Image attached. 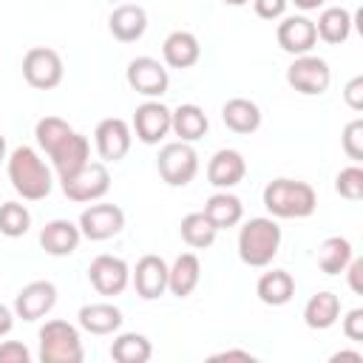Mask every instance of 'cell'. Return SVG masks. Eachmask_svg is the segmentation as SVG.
<instances>
[{
    "label": "cell",
    "instance_id": "5b68a950",
    "mask_svg": "<svg viewBox=\"0 0 363 363\" xmlns=\"http://www.w3.org/2000/svg\"><path fill=\"white\" fill-rule=\"evenodd\" d=\"M23 79L37 91H51L62 82V57L48 45H34L23 57Z\"/></svg>",
    "mask_w": 363,
    "mask_h": 363
},
{
    "label": "cell",
    "instance_id": "44dd1931",
    "mask_svg": "<svg viewBox=\"0 0 363 363\" xmlns=\"http://www.w3.org/2000/svg\"><path fill=\"white\" fill-rule=\"evenodd\" d=\"M79 227L71 224L68 218H54L40 230V247L48 255H71L79 244Z\"/></svg>",
    "mask_w": 363,
    "mask_h": 363
},
{
    "label": "cell",
    "instance_id": "7c38bea8",
    "mask_svg": "<svg viewBox=\"0 0 363 363\" xmlns=\"http://www.w3.org/2000/svg\"><path fill=\"white\" fill-rule=\"evenodd\" d=\"M94 139L102 162H119L130 150V125L119 116H108L96 125Z\"/></svg>",
    "mask_w": 363,
    "mask_h": 363
},
{
    "label": "cell",
    "instance_id": "277c9868",
    "mask_svg": "<svg viewBox=\"0 0 363 363\" xmlns=\"http://www.w3.org/2000/svg\"><path fill=\"white\" fill-rule=\"evenodd\" d=\"M40 360L43 363H82L79 332L68 320H48L40 329Z\"/></svg>",
    "mask_w": 363,
    "mask_h": 363
},
{
    "label": "cell",
    "instance_id": "7bdbcfd3",
    "mask_svg": "<svg viewBox=\"0 0 363 363\" xmlns=\"http://www.w3.org/2000/svg\"><path fill=\"white\" fill-rule=\"evenodd\" d=\"M11 326H14V318H11V309L0 303V337H3V335H9V332H11Z\"/></svg>",
    "mask_w": 363,
    "mask_h": 363
},
{
    "label": "cell",
    "instance_id": "8d00e7d4",
    "mask_svg": "<svg viewBox=\"0 0 363 363\" xmlns=\"http://www.w3.org/2000/svg\"><path fill=\"white\" fill-rule=\"evenodd\" d=\"M28 357H31L28 349L17 340H6L0 346V363H28Z\"/></svg>",
    "mask_w": 363,
    "mask_h": 363
},
{
    "label": "cell",
    "instance_id": "e0dca14e",
    "mask_svg": "<svg viewBox=\"0 0 363 363\" xmlns=\"http://www.w3.org/2000/svg\"><path fill=\"white\" fill-rule=\"evenodd\" d=\"M244 173H247V162H244V156H241L238 150H233V147L216 150L213 159L207 162V182H210L213 187H221V190L238 184V182L244 179Z\"/></svg>",
    "mask_w": 363,
    "mask_h": 363
},
{
    "label": "cell",
    "instance_id": "d6986e66",
    "mask_svg": "<svg viewBox=\"0 0 363 363\" xmlns=\"http://www.w3.org/2000/svg\"><path fill=\"white\" fill-rule=\"evenodd\" d=\"M108 28L119 43H136L147 28V14L136 3H119L108 17Z\"/></svg>",
    "mask_w": 363,
    "mask_h": 363
},
{
    "label": "cell",
    "instance_id": "603a6c76",
    "mask_svg": "<svg viewBox=\"0 0 363 363\" xmlns=\"http://www.w3.org/2000/svg\"><path fill=\"white\" fill-rule=\"evenodd\" d=\"M199 278H201V264L196 252H182L173 261V267H167V289L176 298H187L196 289Z\"/></svg>",
    "mask_w": 363,
    "mask_h": 363
},
{
    "label": "cell",
    "instance_id": "8992f818",
    "mask_svg": "<svg viewBox=\"0 0 363 363\" xmlns=\"http://www.w3.org/2000/svg\"><path fill=\"white\" fill-rule=\"evenodd\" d=\"M156 167H159V176L170 187H184V184L193 182V176L199 170V156L187 142L179 139V142H170L159 150Z\"/></svg>",
    "mask_w": 363,
    "mask_h": 363
},
{
    "label": "cell",
    "instance_id": "7dc6e473",
    "mask_svg": "<svg viewBox=\"0 0 363 363\" xmlns=\"http://www.w3.org/2000/svg\"><path fill=\"white\" fill-rule=\"evenodd\" d=\"M224 3H227V6H244L247 0H224Z\"/></svg>",
    "mask_w": 363,
    "mask_h": 363
},
{
    "label": "cell",
    "instance_id": "9c48e42d",
    "mask_svg": "<svg viewBox=\"0 0 363 363\" xmlns=\"http://www.w3.org/2000/svg\"><path fill=\"white\" fill-rule=\"evenodd\" d=\"M122 227H125V213L119 204H111V201L91 204L79 216V233L91 241H105V238L116 235Z\"/></svg>",
    "mask_w": 363,
    "mask_h": 363
},
{
    "label": "cell",
    "instance_id": "b9f144b4",
    "mask_svg": "<svg viewBox=\"0 0 363 363\" xmlns=\"http://www.w3.org/2000/svg\"><path fill=\"white\" fill-rule=\"evenodd\" d=\"M346 269H349V286H352V292H363V258H349V264H346Z\"/></svg>",
    "mask_w": 363,
    "mask_h": 363
},
{
    "label": "cell",
    "instance_id": "4dcf8cb0",
    "mask_svg": "<svg viewBox=\"0 0 363 363\" xmlns=\"http://www.w3.org/2000/svg\"><path fill=\"white\" fill-rule=\"evenodd\" d=\"M150 354H153L150 340L139 332H125L111 343V357L116 363H145L150 360Z\"/></svg>",
    "mask_w": 363,
    "mask_h": 363
},
{
    "label": "cell",
    "instance_id": "60d3db41",
    "mask_svg": "<svg viewBox=\"0 0 363 363\" xmlns=\"http://www.w3.org/2000/svg\"><path fill=\"white\" fill-rule=\"evenodd\" d=\"M207 363H255V357H252L250 352L230 349V352H216V354H210Z\"/></svg>",
    "mask_w": 363,
    "mask_h": 363
},
{
    "label": "cell",
    "instance_id": "83f0119b",
    "mask_svg": "<svg viewBox=\"0 0 363 363\" xmlns=\"http://www.w3.org/2000/svg\"><path fill=\"white\" fill-rule=\"evenodd\" d=\"M340 315V298L335 292H318L303 306V320L309 329H329Z\"/></svg>",
    "mask_w": 363,
    "mask_h": 363
},
{
    "label": "cell",
    "instance_id": "e575fe53",
    "mask_svg": "<svg viewBox=\"0 0 363 363\" xmlns=\"http://www.w3.org/2000/svg\"><path fill=\"white\" fill-rule=\"evenodd\" d=\"M335 190L349 201H360L363 199V167H357V164L343 167L335 179Z\"/></svg>",
    "mask_w": 363,
    "mask_h": 363
},
{
    "label": "cell",
    "instance_id": "8fae6325",
    "mask_svg": "<svg viewBox=\"0 0 363 363\" xmlns=\"http://www.w3.org/2000/svg\"><path fill=\"white\" fill-rule=\"evenodd\" d=\"M88 281L99 295H119L130 281V269L116 255H96L88 267Z\"/></svg>",
    "mask_w": 363,
    "mask_h": 363
},
{
    "label": "cell",
    "instance_id": "7402d4cb",
    "mask_svg": "<svg viewBox=\"0 0 363 363\" xmlns=\"http://www.w3.org/2000/svg\"><path fill=\"white\" fill-rule=\"evenodd\" d=\"M221 119L233 133H252L261 125V108L247 96H233L224 102Z\"/></svg>",
    "mask_w": 363,
    "mask_h": 363
},
{
    "label": "cell",
    "instance_id": "d6a6232c",
    "mask_svg": "<svg viewBox=\"0 0 363 363\" xmlns=\"http://www.w3.org/2000/svg\"><path fill=\"white\" fill-rule=\"evenodd\" d=\"M31 227V213L20 201H3L0 204V233L9 238L26 235Z\"/></svg>",
    "mask_w": 363,
    "mask_h": 363
},
{
    "label": "cell",
    "instance_id": "ba28073f",
    "mask_svg": "<svg viewBox=\"0 0 363 363\" xmlns=\"http://www.w3.org/2000/svg\"><path fill=\"white\" fill-rule=\"evenodd\" d=\"M108 187H111V173L105 162H88L74 176L62 179V193L71 201H96L108 193Z\"/></svg>",
    "mask_w": 363,
    "mask_h": 363
},
{
    "label": "cell",
    "instance_id": "4fadbf2b",
    "mask_svg": "<svg viewBox=\"0 0 363 363\" xmlns=\"http://www.w3.org/2000/svg\"><path fill=\"white\" fill-rule=\"evenodd\" d=\"M57 303V286L51 281H31L26 284L17 298H14V312L23 320H37L43 315L51 312V306Z\"/></svg>",
    "mask_w": 363,
    "mask_h": 363
},
{
    "label": "cell",
    "instance_id": "484cf974",
    "mask_svg": "<svg viewBox=\"0 0 363 363\" xmlns=\"http://www.w3.org/2000/svg\"><path fill=\"white\" fill-rule=\"evenodd\" d=\"M315 34L329 43V45H340L349 40L352 34V14L343 9V6H332V9H323L318 23H315Z\"/></svg>",
    "mask_w": 363,
    "mask_h": 363
},
{
    "label": "cell",
    "instance_id": "c3c4849f",
    "mask_svg": "<svg viewBox=\"0 0 363 363\" xmlns=\"http://www.w3.org/2000/svg\"><path fill=\"white\" fill-rule=\"evenodd\" d=\"M111 3H119V0H111Z\"/></svg>",
    "mask_w": 363,
    "mask_h": 363
},
{
    "label": "cell",
    "instance_id": "f6af8a7d",
    "mask_svg": "<svg viewBox=\"0 0 363 363\" xmlns=\"http://www.w3.org/2000/svg\"><path fill=\"white\" fill-rule=\"evenodd\" d=\"M298 9H303V11H312V9H318L323 0H292Z\"/></svg>",
    "mask_w": 363,
    "mask_h": 363
},
{
    "label": "cell",
    "instance_id": "4316f807",
    "mask_svg": "<svg viewBox=\"0 0 363 363\" xmlns=\"http://www.w3.org/2000/svg\"><path fill=\"white\" fill-rule=\"evenodd\" d=\"M201 213L213 221L216 230H224V227H235V224L241 221L244 207H241V199H238V196H233V193H227V190H218V193H213V196L207 199V204H204Z\"/></svg>",
    "mask_w": 363,
    "mask_h": 363
},
{
    "label": "cell",
    "instance_id": "ffe728a7",
    "mask_svg": "<svg viewBox=\"0 0 363 363\" xmlns=\"http://www.w3.org/2000/svg\"><path fill=\"white\" fill-rule=\"evenodd\" d=\"M162 57H164V62H167L170 68H190V65L199 62L201 45H199L196 34L179 28V31H170V34L164 37V43H162Z\"/></svg>",
    "mask_w": 363,
    "mask_h": 363
},
{
    "label": "cell",
    "instance_id": "f35d334b",
    "mask_svg": "<svg viewBox=\"0 0 363 363\" xmlns=\"http://www.w3.org/2000/svg\"><path fill=\"white\" fill-rule=\"evenodd\" d=\"M343 335L349 340H363V309H352L343 318Z\"/></svg>",
    "mask_w": 363,
    "mask_h": 363
},
{
    "label": "cell",
    "instance_id": "5bb4252c",
    "mask_svg": "<svg viewBox=\"0 0 363 363\" xmlns=\"http://www.w3.org/2000/svg\"><path fill=\"white\" fill-rule=\"evenodd\" d=\"M133 130H136V139L139 142L156 145L170 130V108H164L162 102H153V99L150 102H142L133 111Z\"/></svg>",
    "mask_w": 363,
    "mask_h": 363
},
{
    "label": "cell",
    "instance_id": "1f68e13d",
    "mask_svg": "<svg viewBox=\"0 0 363 363\" xmlns=\"http://www.w3.org/2000/svg\"><path fill=\"white\" fill-rule=\"evenodd\" d=\"M179 233H182V241L187 244V247H193V250H204V247H210L213 241H216V227H213V221L204 216V213H187L184 218H182V224H179Z\"/></svg>",
    "mask_w": 363,
    "mask_h": 363
},
{
    "label": "cell",
    "instance_id": "74e56055",
    "mask_svg": "<svg viewBox=\"0 0 363 363\" xmlns=\"http://www.w3.org/2000/svg\"><path fill=\"white\" fill-rule=\"evenodd\" d=\"M343 99L352 111H363V77H352L343 88Z\"/></svg>",
    "mask_w": 363,
    "mask_h": 363
},
{
    "label": "cell",
    "instance_id": "ac0fdd59",
    "mask_svg": "<svg viewBox=\"0 0 363 363\" xmlns=\"http://www.w3.org/2000/svg\"><path fill=\"white\" fill-rule=\"evenodd\" d=\"M278 45L286 51V54H309L312 45L318 43V34H315V23L306 20V17H286L284 23H278Z\"/></svg>",
    "mask_w": 363,
    "mask_h": 363
},
{
    "label": "cell",
    "instance_id": "7a4b0ae2",
    "mask_svg": "<svg viewBox=\"0 0 363 363\" xmlns=\"http://www.w3.org/2000/svg\"><path fill=\"white\" fill-rule=\"evenodd\" d=\"M318 196L312 184L298 179H272L264 187V207L278 218H306L315 213Z\"/></svg>",
    "mask_w": 363,
    "mask_h": 363
},
{
    "label": "cell",
    "instance_id": "cb8c5ba5",
    "mask_svg": "<svg viewBox=\"0 0 363 363\" xmlns=\"http://www.w3.org/2000/svg\"><path fill=\"white\" fill-rule=\"evenodd\" d=\"M210 122H207V113L193 105V102H184L179 105L176 111H170V130L182 139V142H196L207 133Z\"/></svg>",
    "mask_w": 363,
    "mask_h": 363
},
{
    "label": "cell",
    "instance_id": "52a82bcc",
    "mask_svg": "<svg viewBox=\"0 0 363 363\" xmlns=\"http://www.w3.org/2000/svg\"><path fill=\"white\" fill-rule=\"evenodd\" d=\"M286 82L298 91V94H306V96H315V94H323L332 82V71L326 65V60L315 57V54H301L295 57V62L286 68Z\"/></svg>",
    "mask_w": 363,
    "mask_h": 363
},
{
    "label": "cell",
    "instance_id": "f546056e",
    "mask_svg": "<svg viewBox=\"0 0 363 363\" xmlns=\"http://www.w3.org/2000/svg\"><path fill=\"white\" fill-rule=\"evenodd\" d=\"M352 258V244L343 238V235H329L320 241L318 247V267L326 272V275H337L346 269Z\"/></svg>",
    "mask_w": 363,
    "mask_h": 363
},
{
    "label": "cell",
    "instance_id": "30bf717a",
    "mask_svg": "<svg viewBox=\"0 0 363 363\" xmlns=\"http://www.w3.org/2000/svg\"><path fill=\"white\" fill-rule=\"evenodd\" d=\"M128 85L136 91V94H145V96H162L170 85V77H167V68L153 60V57H136L128 62Z\"/></svg>",
    "mask_w": 363,
    "mask_h": 363
},
{
    "label": "cell",
    "instance_id": "9a60e30c",
    "mask_svg": "<svg viewBox=\"0 0 363 363\" xmlns=\"http://www.w3.org/2000/svg\"><path fill=\"white\" fill-rule=\"evenodd\" d=\"M51 162H54V170L60 173V182L74 176L79 167H85L91 162V145H88V136L82 133H68L51 153Z\"/></svg>",
    "mask_w": 363,
    "mask_h": 363
},
{
    "label": "cell",
    "instance_id": "836d02e7",
    "mask_svg": "<svg viewBox=\"0 0 363 363\" xmlns=\"http://www.w3.org/2000/svg\"><path fill=\"white\" fill-rule=\"evenodd\" d=\"M68 133H74V130H71V125H68L62 116H43V119L37 122V128H34L37 145H40L45 153H51Z\"/></svg>",
    "mask_w": 363,
    "mask_h": 363
},
{
    "label": "cell",
    "instance_id": "bcb514c9",
    "mask_svg": "<svg viewBox=\"0 0 363 363\" xmlns=\"http://www.w3.org/2000/svg\"><path fill=\"white\" fill-rule=\"evenodd\" d=\"M3 159H6V136L0 133V162H3Z\"/></svg>",
    "mask_w": 363,
    "mask_h": 363
},
{
    "label": "cell",
    "instance_id": "3957f363",
    "mask_svg": "<svg viewBox=\"0 0 363 363\" xmlns=\"http://www.w3.org/2000/svg\"><path fill=\"white\" fill-rule=\"evenodd\" d=\"M281 247V227L272 218H250L238 233V255L250 267H267Z\"/></svg>",
    "mask_w": 363,
    "mask_h": 363
},
{
    "label": "cell",
    "instance_id": "2e32d148",
    "mask_svg": "<svg viewBox=\"0 0 363 363\" xmlns=\"http://www.w3.org/2000/svg\"><path fill=\"white\" fill-rule=\"evenodd\" d=\"M133 286H136V295L145 298V301H153L159 298L164 289H167V264L164 258L147 252L136 261V269H133Z\"/></svg>",
    "mask_w": 363,
    "mask_h": 363
},
{
    "label": "cell",
    "instance_id": "f1b7e54d",
    "mask_svg": "<svg viewBox=\"0 0 363 363\" xmlns=\"http://www.w3.org/2000/svg\"><path fill=\"white\" fill-rule=\"evenodd\" d=\"M77 318H79V326L94 335H111L122 323V312L113 303H85Z\"/></svg>",
    "mask_w": 363,
    "mask_h": 363
},
{
    "label": "cell",
    "instance_id": "ee69618b",
    "mask_svg": "<svg viewBox=\"0 0 363 363\" xmlns=\"http://www.w3.org/2000/svg\"><path fill=\"white\" fill-rule=\"evenodd\" d=\"M329 363H363V357L357 352H335L329 357Z\"/></svg>",
    "mask_w": 363,
    "mask_h": 363
},
{
    "label": "cell",
    "instance_id": "d590c367",
    "mask_svg": "<svg viewBox=\"0 0 363 363\" xmlns=\"http://www.w3.org/2000/svg\"><path fill=\"white\" fill-rule=\"evenodd\" d=\"M340 142H343L346 156L354 159V162H360V159H363V119H352V122L343 128Z\"/></svg>",
    "mask_w": 363,
    "mask_h": 363
},
{
    "label": "cell",
    "instance_id": "6da1fadb",
    "mask_svg": "<svg viewBox=\"0 0 363 363\" xmlns=\"http://www.w3.org/2000/svg\"><path fill=\"white\" fill-rule=\"evenodd\" d=\"M9 179L14 184V190L28 199V201H40L51 193V170L45 167V162L37 156L34 147L20 145L11 150L9 156Z\"/></svg>",
    "mask_w": 363,
    "mask_h": 363
},
{
    "label": "cell",
    "instance_id": "ab89813d",
    "mask_svg": "<svg viewBox=\"0 0 363 363\" xmlns=\"http://www.w3.org/2000/svg\"><path fill=\"white\" fill-rule=\"evenodd\" d=\"M252 6H255V14L261 20H275V17L284 14L286 0H252Z\"/></svg>",
    "mask_w": 363,
    "mask_h": 363
},
{
    "label": "cell",
    "instance_id": "d4e9b609",
    "mask_svg": "<svg viewBox=\"0 0 363 363\" xmlns=\"http://www.w3.org/2000/svg\"><path fill=\"white\" fill-rule=\"evenodd\" d=\"M255 292L267 306H284L295 295V278L286 269H269L258 278Z\"/></svg>",
    "mask_w": 363,
    "mask_h": 363
}]
</instances>
